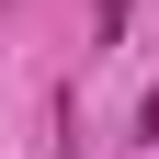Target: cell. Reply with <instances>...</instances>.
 I'll list each match as a JSON object with an SVG mask.
<instances>
[]
</instances>
